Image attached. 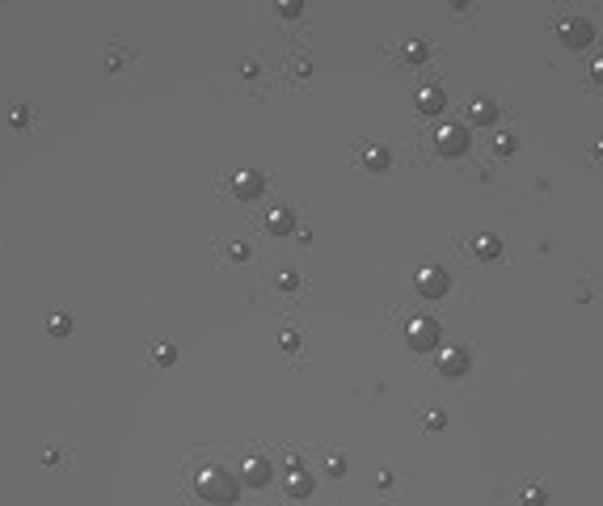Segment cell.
Wrapping results in <instances>:
<instances>
[{
	"instance_id": "7a4b0ae2",
	"label": "cell",
	"mask_w": 603,
	"mask_h": 506,
	"mask_svg": "<svg viewBox=\"0 0 603 506\" xmlns=\"http://www.w3.org/2000/svg\"><path fill=\"white\" fill-rule=\"evenodd\" d=\"M405 342H410L414 350H435V346H439V321L414 317V321L405 325Z\"/></svg>"
},
{
	"instance_id": "52a82bcc",
	"label": "cell",
	"mask_w": 603,
	"mask_h": 506,
	"mask_svg": "<svg viewBox=\"0 0 603 506\" xmlns=\"http://www.w3.org/2000/svg\"><path fill=\"white\" fill-rule=\"evenodd\" d=\"M469 122H473V127H494V122H498V106H494L490 97L469 101Z\"/></svg>"
},
{
	"instance_id": "d6986e66",
	"label": "cell",
	"mask_w": 603,
	"mask_h": 506,
	"mask_svg": "<svg viewBox=\"0 0 603 506\" xmlns=\"http://www.w3.org/2000/svg\"><path fill=\"white\" fill-rule=\"evenodd\" d=\"M342 469H346V460H342V456H334V460H329V473H334V477H342Z\"/></svg>"
},
{
	"instance_id": "3957f363",
	"label": "cell",
	"mask_w": 603,
	"mask_h": 506,
	"mask_svg": "<svg viewBox=\"0 0 603 506\" xmlns=\"http://www.w3.org/2000/svg\"><path fill=\"white\" fill-rule=\"evenodd\" d=\"M469 144H473V135L464 131V127H439L435 131V148H439V156H464L469 152Z\"/></svg>"
},
{
	"instance_id": "5bb4252c",
	"label": "cell",
	"mask_w": 603,
	"mask_h": 506,
	"mask_svg": "<svg viewBox=\"0 0 603 506\" xmlns=\"http://www.w3.org/2000/svg\"><path fill=\"white\" fill-rule=\"evenodd\" d=\"M291 228H296V215H291V211H270V215H266V232H279V236H283V232H291Z\"/></svg>"
},
{
	"instance_id": "8992f818",
	"label": "cell",
	"mask_w": 603,
	"mask_h": 506,
	"mask_svg": "<svg viewBox=\"0 0 603 506\" xmlns=\"http://www.w3.org/2000/svg\"><path fill=\"white\" fill-rule=\"evenodd\" d=\"M469 363H473V359H469V350H460V346H443V350H439V372H443V376H464Z\"/></svg>"
},
{
	"instance_id": "8fae6325",
	"label": "cell",
	"mask_w": 603,
	"mask_h": 506,
	"mask_svg": "<svg viewBox=\"0 0 603 506\" xmlns=\"http://www.w3.org/2000/svg\"><path fill=\"white\" fill-rule=\"evenodd\" d=\"M473 253H477V258H481V262H494V258H498V253H502V241H498V236H490V232H485V236H477V241H473Z\"/></svg>"
},
{
	"instance_id": "ac0fdd59",
	"label": "cell",
	"mask_w": 603,
	"mask_h": 506,
	"mask_svg": "<svg viewBox=\"0 0 603 506\" xmlns=\"http://www.w3.org/2000/svg\"><path fill=\"white\" fill-rule=\"evenodd\" d=\"M426 426H435V431H443V426H448V418H443V414H426Z\"/></svg>"
},
{
	"instance_id": "e0dca14e",
	"label": "cell",
	"mask_w": 603,
	"mask_h": 506,
	"mask_svg": "<svg viewBox=\"0 0 603 506\" xmlns=\"http://www.w3.org/2000/svg\"><path fill=\"white\" fill-rule=\"evenodd\" d=\"M523 502H528V506H545V490H536V486H532V490L523 494Z\"/></svg>"
},
{
	"instance_id": "2e32d148",
	"label": "cell",
	"mask_w": 603,
	"mask_h": 506,
	"mask_svg": "<svg viewBox=\"0 0 603 506\" xmlns=\"http://www.w3.org/2000/svg\"><path fill=\"white\" fill-rule=\"evenodd\" d=\"M494 152H498V156H511V152H515V135H498V139H494Z\"/></svg>"
},
{
	"instance_id": "ba28073f",
	"label": "cell",
	"mask_w": 603,
	"mask_h": 506,
	"mask_svg": "<svg viewBox=\"0 0 603 506\" xmlns=\"http://www.w3.org/2000/svg\"><path fill=\"white\" fill-rule=\"evenodd\" d=\"M443 106H448V97H443V89H439V84L418 89V114H443Z\"/></svg>"
},
{
	"instance_id": "6da1fadb",
	"label": "cell",
	"mask_w": 603,
	"mask_h": 506,
	"mask_svg": "<svg viewBox=\"0 0 603 506\" xmlns=\"http://www.w3.org/2000/svg\"><path fill=\"white\" fill-rule=\"evenodd\" d=\"M198 494H203L207 502H232V498H236V481H232V473H224V469H203V473H198Z\"/></svg>"
},
{
	"instance_id": "4fadbf2b",
	"label": "cell",
	"mask_w": 603,
	"mask_h": 506,
	"mask_svg": "<svg viewBox=\"0 0 603 506\" xmlns=\"http://www.w3.org/2000/svg\"><path fill=\"white\" fill-rule=\"evenodd\" d=\"M363 160H367V169H376V173H384V169L393 165V156H388V148H384V144H372V148L363 152Z\"/></svg>"
},
{
	"instance_id": "7c38bea8",
	"label": "cell",
	"mask_w": 603,
	"mask_h": 506,
	"mask_svg": "<svg viewBox=\"0 0 603 506\" xmlns=\"http://www.w3.org/2000/svg\"><path fill=\"white\" fill-rule=\"evenodd\" d=\"M287 494H291V498H308V494H312V477H308L304 469L287 473Z\"/></svg>"
},
{
	"instance_id": "30bf717a",
	"label": "cell",
	"mask_w": 603,
	"mask_h": 506,
	"mask_svg": "<svg viewBox=\"0 0 603 506\" xmlns=\"http://www.w3.org/2000/svg\"><path fill=\"white\" fill-rule=\"evenodd\" d=\"M241 477H245L249 486H266V481H270V464L253 456V460H245V469H241Z\"/></svg>"
},
{
	"instance_id": "5b68a950",
	"label": "cell",
	"mask_w": 603,
	"mask_h": 506,
	"mask_svg": "<svg viewBox=\"0 0 603 506\" xmlns=\"http://www.w3.org/2000/svg\"><path fill=\"white\" fill-rule=\"evenodd\" d=\"M414 283H418V296H426V300H439V296H448V287H452V279H448L443 270H431V266L418 270Z\"/></svg>"
},
{
	"instance_id": "277c9868",
	"label": "cell",
	"mask_w": 603,
	"mask_h": 506,
	"mask_svg": "<svg viewBox=\"0 0 603 506\" xmlns=\"http://www.w3.org/2000/svg\"><path fill=\"white\" fill-rule=\"evenodd\" d=\"M557 34H561V42H566V46H574V51H583V46H591V42H595V25H591V21H583V17H566V21L557 25Z\"/></svg>"
},
{
	"instance_id": "9a60e30c",
	"label": "cell",
	"mask_w": 603,
	"mask_h": 506,
	"mask_svg": "<svg viewBox=\"0 0 603 506\" xmlns=\"http://www.w3.org/2000/svg\"><path fill=\"white\" fill-rule=\"evenodd\" d=\"M431 51H426V42H405V59H414V63H422Z\"/></svg>"
},
{
	"instance_id": "ffe728a7",
	"label": "cell",
	"mask_w": 603,
	"mask_h": 506,
	"mask_svg": "<svg viewBox=\"0 0 603 506\" xmlns=\"http://www.w3.org/2000/svg\"><path fill=\"white\" fill-rule=\"evenodd\" d=\"M591 76H595V80L603 84V59H595V63H591Z\"/></svg>"
},
{
	"instance_id": "9c48e42d",
	"label": "cell",
	"mask_w": 603,
	"mask_h": 506,
	"mask_svg": "<svg viewBox=\"0 0 603 506\" xmlns=\"http://www.w3.org/2000/svg\"><path fill=\"white\" fill-rule=\"evenodd\" d=\"M232 190H236L241 198H258V194L266 190V182H262V173H249V169H245V173L232 177Z\"/></svg>"
}]
</instances>
